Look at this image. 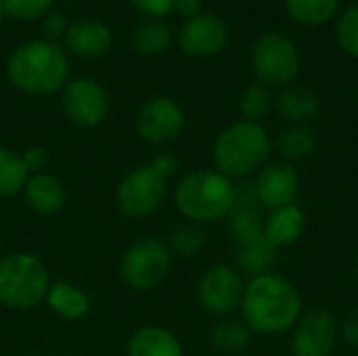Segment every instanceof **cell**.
<instances>
[{
    "mask_svg": "<svg viewBox=\"0 0 358 356\" xmlns=\"http://www.w3.org/2000/svg\"><path fill=\"white\" fill-rule=\"evenodd\" d=\"M336 40L342 52L358 59V4H350L340 10L336 21Z\"/></svg>",
    "mask_w": 358,
    "mask_h": 356,
    "instance_id": "f546056e",
    "label": "cell"
},
{
    "mask_svg": "<svg viewBox=\"0 0 358 356\" xmlns=\"http://www.w3.org/2000/svg\"><path fill=\"white\" fill-rule=\"evenodd\" d=\"M109 94L94 78L80 76L67 80L61 90V109L78 128H99L109 115Z\"/></svg>",
    "mask_w": 358,
    "mask_h": 356,
    "instance_id": "8fae6325",
    "label": "cell"
},
{
    "mask_svg": "<svg viewBox=\"0 0 358 356\" xmlns=\"http://www.w3.org/2000/svg\"><path fill=\"white\" fill-rule=\"evenodd\" d=\"M275 107L289 124H310L321 111V101L313 88L289 84L275 97Z\"/></svg>",
    "mask_w": 358,
    "mask_h": 356,
    "instance_id": "44dd1931",
    "label": "cell"
},
{
    "mask_svg": "<svg viewBox=\"0 0 358 356\" xmlns=\"http://www.w3.org/2000/svg\"><path fill=\"white\" fill-rule=\"evenodd\" d=\"M252 329L245 325L243 319L224 317L218 319L210 329V344L216 353L224 356L241 355L252 344Z\"/></svg>",
    "mask_w": 358,
    "mask_h": 356,
    "instance_id": "603a6c76",
    "label": "cell"
},
{
    "mask_svg": "<svg viewBox=\"0 0 358 356\" xmlns=\"http://www.w3.org/2000/svg\"><path fill=\"white\" fill-rule=\"evenodd\" d=\"M166 243L174 258L191 260V258L199 256L203 252V248L208 245V233L203 231L201 225L185 222L170 233Z\"/></svg>",
    "mask_w": 358,
    "mask_h": 356,
    "instance_id": "83f0119b",
    "label": "cell"
},
{
    "mask_svg": "<svg viewBox=\"0 0 358 356\" xmlns=\"http://www.w3.org/2000/svg\"><path fill=\"white\" fill-rule=\"evenodd\" d=\"M8 82L23 94L48 97L61 92L69 78L65 50L50 40L38 38L19 44L6 59Z\"/></svg>",
    "mask_w": 358,
    "mask_h": 356,
    "instance_id": "7a4b0ae2",
    "label": "cell"
},
{
    "mask_svg": "<svg viewBox=\"0 0 358 356\" xmlns=\"http://www.w3.org/2000/svg\"><path fill=\"white\" fill-rule=\"evenodd\" d=\"M0 256H2V231H0Z\"/></svg>",
    "mask_w": 358,
    "mask_h": 356,
    "instance_id": "f35d334b",
    "label": "cell"
},
{
    "mask_svg": "<svg viewBox=\"0 0 358 356\" xmlns=\"http://www.w3.org/2000/svg\"><path fill=\"white\" fill-rule=\"evenodd\" d=\"M256 197L264 210L292 206L300 193V174L287 162H268L252 180Z\"/></svg>",
    "mask_w": 358,
    "mask_h": 356,
    "instance_id": "5bb4252c",
    "label": "cell"
},
{
    "mask_svg": "<svg viewBox=\"0 0 358 356\" xmlns=\"http://www.w3.org/2000/svg\"><path fill=\"white\" fill-rule=\"evenodd\" d=\"M342 340V327L329 308H313L300 317L292 329V356H334Z\"/></svg>",
    "mask_w": 358,
    "mask_h": 356,
    "instance_id": "7c38bea8",
    "label": "cell"
},
{
    "mask_svg": "<svg viewBox=\"0 0 358 356\" xmlns=\"http://www.w3.org/2000/svg\"><path fill=\"white\" fill-rule=\"evenodd\" d=\"M27 178L29 170L25 168L21 153L0 145V199H8L23 193Z\"/></svg>",
    "mask_w": 358,
    "mask_h": 356,
    "instance_id": "4316f807",
    "label": "cell"
},
{
    "mask_svg": "<svg viewBox=\"0 0 358 356\" xmlns=\"http://www.w3.org/2000/svg\"><path fill=\"white\" fill-rule=\"evenodd\" d=\"M229 38H231V29L222 17L212 13H201L180 25L176 42L185 55L195 59H206L222 52L229 44Z\"/></svg>",
    "mask_w": 358,
    "mask_h": 356,
    "instance_id": "4fadbf2b",
    "label": "cell"
},
{
    "mask_svg": "<svg viewBox=\"0 0 358 356\" xmlns=\"http://www.w3.org/2000/svg\"><path fill=\"white\" fill-rule=\"evenodd\" d=\"M237 185L214 168L187 172L174 187V206L182 218L195 225H212L229 218L235 206Z\"/></svg>",
    "mask_w": 358,
    "mask_h": 356,
    "instance_id": "277c9868",
    "label": "cell"
},
{
    "mask_svg": "<svg viewBox=\"0 0 358 356\" xmlns=\"http://www.w3.org/2000/svg\"><path fill=\"white\" fill-rule=\"evenodd\" d=\"M279 258V250L273 248L264 237L254 239L250 243L237 245V254H235V269L243 275V277H258L264 273H273L275 264Z\"/></svg>",
    "mask_w": 358,
    "mask_h": 356,
    "instance_id": "cb8c5ba5",
    "label": "cell"
},
{
    "mask_svg": "<svg viewBox=\"0 0 358 356\" xmlns=\"http://www.w3.org/2000/svg\"><path fill=\"white\" fill-rule=\"evenodd\" d=\"M355 279H357V283H358V256H357V260H355Z\"/></svg>",
    "mask_w": 358,
    "mask_h": 356,
    "instance_id": "74e56055",
    "label": "cell"
},
{
    "mask_svg": "<svg viewBox=\"0 0 358 356\" xmlns=\"http://www.w3.org/2000/svg\"><path fill=\"white\" fill-rule=\"evenodd\" d=\"M172 44V31L162 19H145L130 34V46L143 57L162 55Z\"/></svg>",
    "mask_w": 358,
    "mask_h": 356,
    "instance_id": "d4e9b609",
    "label": "cell"
},
{
    "mask_svg": "<svg viewBox=\"0 0 358 356\" xmlns=\"http://www.w3.org/2000/svg\"><path fill=\"white\" fill-rule=\"evenodd\" d=\"M262 206L256 197L254 185L252 180H245L241 185H237V195H235V206L229 214V231L231 237L237 245L250 243L254 239L264 237L262 229H264V214H262Z\"/></svg>",
    "mask_w": 358,
    "mask_h": 356,
    "instance_id": "9a60e30c",
    "label": "cell"
},
{
    "mask_svg": "<svg viewBox=\"0 0 358 356\" xmlns=\"http://www.w3.org/2000/svg\"><path fill=\"white\" fill-rule=\"evenodd\" d=\"M287 15L306 27L329 23L342 10V0H285Z\"/></svg>",
    "mask_w": 358,
    "mask_h": 356,
    "instance_id": "484cf974",
    "label": "cell"
},
{
    "mask_svg": "<svg viewBox=\"0 0 358 356\" xmlns=\"http://www.w3.org/2000/svg\"><path fill=\"white\" fill-rule=\"evenodd\" d=\"M277 151L281 155V162L298 164L315 157L319 151V134L310 124H289L279 136H277Z\"/></svg>",
    "mask_w": 358,
    "mask_h": 356,
    "instance_id": "7402d4cb",
    "label": "cell"
},
{
    "mask_svg": "<svg viewBox=\"0 0 358 356\" xmlns=\"http://www.w3.org/2000/svg\"><path fill=\"white\" fill-rule=\"evenodd\" d=\"M50 273L42 258L31 252H10L0 256V304L23 313L44 302L50 287Z\"/></svg>",
    "mask_w": 358,
    "mask_h": 356,
    "instance_id": "5b68a950",
    "label": "cell"
},
{
    "mask_svg": "<svg viewBox=\"0 0 358 356\" xmlns=\"http://www.w3.org/2000/svg\"><path fill=\"white\" fill-rule=\"evenodd\" d=\"M187 126V113L182 105L170 97H153L145 101L134 115L136 136L151 145L164 147L174 143Z\"/></svg>",
    "mask_w": 358,
    "mask_h": 356,
    "instance_id": "30bf717a",
    "label": "cell"
},
{
    "mask_svg": "<svg viewBox=\"0 0 358 356\" xmlns=\"http://www.w3.org/2000/svg\"><path fill=\"white\" fill-rule=\"evenodd\" d=\"M340 327H342V340L350 348L358 350V306L346 315V319H344V323H340Z\"/></svg>",
    "mask_w": 358,
    "mask_h": 356,
    "instance_id": "d590c367",
    "label": "cell"
},
{
    "mask_svg": "<svg viewBox=\"0 0 358 356\" xmlns=\"http://www.w3.org/2000/svg\"><path fill=\"white\" fill-rule=\"evenodd\" d=\"M243 287H245L243 275L235 269V264L216 262L210 264L199 275L195 285V296L199 306L208 315L216 319H224L231 317L235 311H239Z\"/></svg>",
    "mask_w": 358,
    "mask_h": 356,
    "instance_id": "9c48e42d",
    "label": "cell"
},
{
    "mask_svg": "<svg viewBox=\"0 0 358 356\" xmlns=\"http://www.w3.org/2000/svg\"><path fill=\"white\" fill-rule=\"evenodd\" d=\"M252 69L260 84L268 88H285L294 84L302 69L300 48L283 34H262L252 48Z\"/></svg>",
    "mask_w": 358,
    "mask_h": 356,
    "instance_id": "52a82bcc",
    "label": "cell"
},
{
    "mask_svg": "<svg viewBox=\"0 0 358 356\" xmlns=\"http://www.w3.org/2000/svg\"><path fill=\"white\" fill-rule=\"evenodd\" d=\"M168 195V180L151 166L128 170L115 187V208L122 216L138 220L155 214Z\"/></svg>",
    "mask_w": 358,
    "mask_h": 356,
    "instance_id": "ba28073f",
    "label": "cell"
},
{
    "mask_svg": "<svg viewBox=\"0 0 358 356\" xmlns=\"http://www.w3.org/2000/svg\"><path fill=\"white\" fill-rule=\"evenodd\" d=\"M67 19L61 10H48L44 17H42V34H44V40H50V42H57V38H63L65 31H67Z\"/></svg>",
    "mask_w": 358,
    "mask_h": 356,
    "instance_id": "1f68e13d",
    "label": "cell"
},
{
    "mask_svg": "<svg viewBox=\"0 0 358 356\" xmlns=\"http://www.w3.org/2000/svg\"><path fill=\"white\" fill-rule=\"evenodd\" d=\"M149 164H151L166 180L174 178V176L180 172V162H178V157H176L174 153H170V151H164V153L155 155Z\"/></svg>",
    "mask_w": 358,
    "mask_h": 356,
    "instance_id": "e575fe53",
    "label": "cell"
},
{
    "mask_svg": "<svg viewBox=\"0 0 358 356\" xmlns=\"http://www.w3.org/2000/svg\"><path fill=\"white\" fill-rule=\"evenodd\" d=\"M63 44L76 57L96 59L109 52L113 44V34L105 21H96V19L76 21L67 27L63 36Z\"/></svg>",
    "mask_w": 358,
    "mask_h": 356,
    "instance_id": "2e32d148",
    "label": "cell"
},
{
    "mask_svg": "<svg viewBox=\"0 0 358 356\" xmlns=\"http://www.w3.org/2000/svg\"><path fill=\"white\" fill-rule=\"evenodd\" d=\"M44 304L63 321H82L88 317V313L92 308L90 296L82 287H78L76 283H69V281L50 283Z\"/></svg>",
    "mask_w": 358,
    "mask_h": 356,
    "instance_id": "ffe728a7",
    "label": "cell"
},
{
    "mask_svg": "<svg viewBox=\"0 0 358 356\" xmlns=\"http://www.w3.org/2000/svg\"><path fill=\"white\" fill-rule=\"evenodd\" d=\"M23 199L31 212L40 216H55L67 204V189L55 174L38 172L29 174L23 187Z\"/></svg>",
    "mask_w": 358,
    "mask_h": 356,
    "instance_id": "e0dca14e",
    "label": "cell"
},
{
    "mask_svg": "<svg viewBox=\"0 0 358 356\" xmlns=\"http://www.w3.org/2000/svg\"><path fill=\"white\" fill-rule=\"evenodd\" d=\"M126 356H185V346L174 332L159 325H147L130 336Z\"/></svg>",
    "mask_w": 358,
    "mask_h": 356,
    "instance_id": "d6986e66",
    "label": "cell"
},
{
    "mask_svg": "<svg viewBox=\"0 0 358 356\" xmlns=\"http://www.w3.org/2000/svg\"><path fill=\"white\" fill-rule=\"evenodd\" d=\"M174 13L178 17H182L185 21H189V19L203 13V2L201 0H176L174 2Z\"/></svg>",
    "mask_w": 358,
    "mask_h": 356,
    "instance_id": "8d00e7d4",
    "label": "cell"
},
{
    "mask_svg": "<svg viewBox=\"0 0 358 356\" xmlns=\"http://www.w3.org/2000/svg\"><path fill=\"white\" fill-rule=\"evenodd\" d=\"M273 147V138L262 124L237 120L214 141V170L231 180H248L268 164Z\"/></svg>",
    "mask_w": 358,
    "mask_h": 356,
    "instance_id": "3957f363",
    "label": "cell"
},
{
    "mask_svg": "<svg viewBox=\"0 0 358 356\" xmlns=\"http://www.w3.org/2000/svg\"><path fill=\"white\" fill-rule=\"evenodd\" d=\"M2 17H4V10H2V2H0V21H2Z\"/></svg>",
    "mask_w": 358,
    "mask_h": 356,
    "instance_id": "ab89813d",
    "label": "cell"
},
{
    "mask_svg": "<svg viewBox=\"0 0 358 356\" xmlns=\"http://www.w3.org/2000/svg\"><path fill=\"white\" fill-rule=\"evenodd\" d=\"M176 0H130V4L147 19H162L174 10Z\"/></svg>",
    "mask_w": 358,
    "mask_h": 356,
    "instance_id": "d6a6232c",
    "label": "cell"
},
{
    "mask_svg": "<svg viewBox=\"0 0 358 356\" xmlns=\"http://www.w3.org/2000/svg\"><path fill=\"white\" fill-rule=\"evenodd\" d=\"M6 17L19 21H36L42 19L48 10H52L57 0H0Z\"/></svg>",
    "mask_w": 358,
    "mask_h": 356,
    "instance_id": "4dcf8cb0",
    "label": "cell"
},
{
    "mask_svg": "<svg viewBox=\"0 0 358 356\" xmlns=\"http://www.w3.org/2000/svg\"><path fill=\"white\" fill-rule=\"evenodd\" d=\"M241 319L258 336H281L304 315V300L296 283L279 273L252 277L243 287Z\"/></svg>",
    "mask_w": 358,
    "mask_h": 356,
    "instance_id": "6da1fadb",
    "label": "cell"
},
{
    "mask_svg": "<svg viewBox=\"0 0 358 356\" xmlns=\"http://www.w3.org/2000/svg\"><path fill=\"white\" fill-rule=\"evenodd\" d=\"M306 227H308L306 212L298 204H292L268 212V216L264 218L262 235L273 248L283 250L298 243L306 233Z\"/></svg>",
    "mask_w": 358,
    "mask_h": 356,
    "instance_id": "ac0fdd59",
    "label": "cell"
},
{
    "mask_svg": "<svg viewBox=\"0 0 358 356\" xmlns=\"http://www.w3.org/2000/svg\"><path fill=\"white\" fill-rule=\"evenodd\" d=\"M273 109H275V92H273V88H268L260 82L248 86L245 92L241 94L239 111H241L243 120H248V122L262 124V120L268 118Z\"/></svg>",
    "mask_w": 358,
    "mask_h": 356,
    "instance_id": "f1b7e54d",
    "label": "cell"
},
{
    "mask_svg": "<svg viewBox=\"0 0 358 356\" xmlns=\"http://www.w3.org/2000/svg\"><path fill=\"white\" fill-rule=\"evenodd\" d=\"M21 159L25 164V168L29 170V174H38V172H46L48 164H50V155L44 147L40 145H31L21 153Z\"/></svg>",
    "mask_w": 358,
    "mask_h": 356,
    "instance_id": "836d02e7",
    "label": "cell"
},
{
    "mask_svg": "<svg viewBox=\"0 0 358 356\" xmlns=\"http://www.w3.org/2000/svg\"><path fill=\"white\" fill-rule=\"evenodd\" d=\"M172 252L157 235L132 241L120 260V277L136 294H149L166 283L172 271Z\"/></svg>",
    "mask_w": 358,
    "mask_h": 356,
    "instance_id": "8992f818",
    "label": "cell"
}]
</instances>
